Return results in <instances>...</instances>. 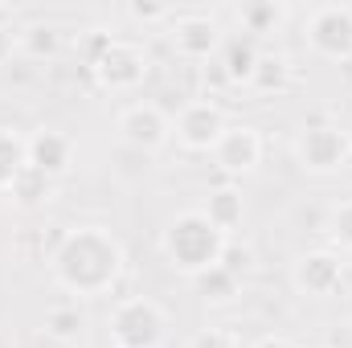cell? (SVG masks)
Wrapping results in <instances>:
<instances>
[{
	"instance_id": "cell-1",
	"label": "cell",
	"mask_w": 352,
	"mask_h": 348,
	"mask_svg": "<svg viewBox=\"0 0 352 348\" xmlns=\"http://www.w3.org/2000/svg\"><path fill=\"white\" fill-rule=\"evenodd\" d=\"M123 246L111 230L102 226H78L58 238L50 250V274L70 299H98L111 295L115 283L123 279Z\"/></svg>"
},
{
	"instance_id": "cell-2",
	"label": "cell",
	"mask_w": 352,
	"mask_h": 348,
	"mask_svg": "<svg viewBox=\"0 0 352 348\" xmlns=\"http://www.w3.org/2000/svg\"><path fill=\"white\" fill-rule=\"evenodd\" d=\"M226 234L205 217V209H180L173 221L164 226L160 234V250L173 270H180L184 279H197L205 274L209 266L221 262V250H226Z\"/></svg>"
},
{
	"instance_id": "cell-3",
	"label": "cell",
	"mask_w": 352,
	"mask_h": 348,
	"mask_svg": "<svg viewBox=\"0 0 352 348\" xmlns=\"http://www.w3.org/2000/svg\"><path fill=\"white\" fill-rule=\"evenodd\" d=\"M107 336H111V348H164L168 312L148 295H123L111 303Z\"/></svg>"
},
{
	"instance_id": "cell-4",
	"label": "cell",
	"mask_w": 352,
	"mask_h": 348,
	"mask_svg": "<svg viewBox=\"0 0 352 348\" xmlns=\"http://www.w3.org/2000/svg\"><path fill=\"white\" fill-rule=\"evenodd\" d=\"M148 70H152V62H148L144 45L127 41V37H102L98 54L90 58L94 83L102 90H111V94H135V90L144 87Z\"/></svg>"
},
{
	"instance_id": "cell-5",
	"label": "cell",
	"mask_w": 352,
	"mask_h": 348,
	"mask_svg": "<svg viewBox=\"0 0 352 348\" xmlns=\"http://www.w3.org/2000/svg\"><path fill=\"white\" fill-rule=\"evenodd\" d=\"M291 152H295V164L303 173H316V176L340 173V168H349V160H352L349 127L328 123V119H311V123L299 127Z\"/></svg>"
},
{
	"instance_id": "cell-6",
	"label": "cell",
	"mask_w": 352,
	"mask_h": 348,
	"mask_svg": "<svg viewBox=\"0 0 352 348\" xmlns=\"http://www.w3.org/2000/svg\"><path fill=\"white\" fill-rule=\"evenodd\" d=\"M115 131H119L123 148H131L140 156H152V152H160L173 140V115L160 102H152V98H135V102H127L119 111Z\"/></svg>"
},
{
	"instance_id": "cell-7",
	"label": "cell",
	"mask_w": 352,
	"mask_h": 348,
	"mask_svg": "<svg viewBox=\"0 0 352 348\" xmlns=\"http://www.w3.org/2000/svg\"><path fill=\"white\" fill-rule=\"evenodd\" d=\"M303 41L324 62H352V4H320L303 21Z\"/></svg>"
},
{
	"instance_id": "cell-8",
	"label": "cell",
	"mask_w": 352,
	"mask_h": 348,
	"mask_svg": "<svg viewBox=\"0 0 352 348\" xmlns=\"http://www.w3.org/2000/svg\"><path fill=\"white\" fill-rule=\"evenodd\" d=\"M226 127H230V119L213 98H188L173 115V140L184 152H205L209 156L217 148V140L226 135Z\"/></svg>"
},
{
	"instance_id": "cell-9",
	"label": "cell",
	"mask_w": 352,
	"mask_h": 348,
	"mask_svg": "<svg viewBox=\"0 0 352 348\" xmlns=\"http://www.w3.org/2000/svg\"><path fill=\"white\" fill-rule=\"evenodd\" d=\"M344 259L336 250H307L291 266V287L307 299H332L344 291Z\"/></svg>"
},
{
	"instance_id": "cell-10",
	"label": "cell",
	"mask_w": 352,
	"mask_h": 348,
	"mask_svg": "<svg viewBox=\"0 0 352 348\" xmlns=\"http://www.w3.org/2000/svg\"><path fill=\"white\" fill-rule=\"evenodd\" d=\"M168 41H173L176 58H184V62H209V58L221 54L226 29L213 17H205V12H184V17L168 21Z\"/></svg>"
},
{
	"instance_id": "cell-11",
	"label": "cell",
	"mask_w": 352,
	"mask_h": 348,
	"mask_svg": "<svg viewBox=\"0 0 352 348\" xmlns=\"http://www.w3.org/2000/svg\"><path fill=\"white\" fill-rule=\"evenodd\" d=\"M209 156H213L217 173L250 176L263 164V135H258V127H250V123H230L226 135L217 140V148H213Z\"/></svg>"
},
{
	"instance_id": "cell-12",
	"label": "cell",
	"mask_w": 352,
	"mask_h": 348,
	"mask_svg": "<svg viewBox=\"0 0 352 348\" xmlns=\"http://www.w3.org/2000/svg\"><path fill=\"white\" fill-rule=\"evenodd\" d=\"M74 156H78L74 140H70L66 131H58V127H37V131L29 135V168L41 173V176H50L54 184L74 168Z\"/></svg>"
},
{
	"instance_id": "cell-13",
	"label": "cell",
	"mask_w": 352,
	"mask_h": 348,
	"mask_svg": "<svg viewBox=\"0 0 352 348\" xmlns=\"http://www.w3.org/2000/svg\"><path fill=\"white\" fill-rule=\"evenodd\" d=\"M238 29H242V37H270V33H278L287 21H291V8L287 4H274V0H254V4H242L238 12Z\"/></svg>"
},
{
	"instance_id": "cell-14",
	"label": "cell",
	"mask_w": 352,
	"mask_h": 348,
	"mask_svg": "<svg viewBox=\"0 0 352 348\" xmlns=\"http://www.w3.org/2000/svg\"><path fill=\"white\" fill-rule=\"evenodd\" d=\"M82 328H87V312L78 307V299H62V303H54V307L45 312V320H41V332H45L50 340H58L62 348L78 345Z\"/></svg>"
},
{
	"instance_id": "cell-15",
	"label": "cell",
	"mask_w": 352,
	"mask_h": 348,
	"mask_svg": "<svg viewBox=\"0 0 352 348\" xmlns=\"http://www.w3.org/2000/svg\"><path fill=\"white\" fill-rule=\"evenodd\" d=\"M25 168H29V135L0 127V197H8V188L21 180Z\"/></svg>"
},
{
	"instance_id": "cell-16",
	"label": "cell",
	"mask_w": 352,
	"mask_h": 348,
	"mask_svg": "<svg viewBox=\"0 0 352 348\" xmlns=\"http://www.w3.org/2000/svg\"><path fill=\"white\" fill-rule=\"evenodd\" d=\"M201 209H205V217H209L226 238H234V230H238L242 217H246V205H242V193H238V188H217V193H209V201H205Z\"/></svg>"
},
{
	"instance_id": "cell-17",
	"label": "cell",
	"mask_w": 352,
	"mask_h": 348,
	"mask_svg": "<svg viewBox=\"0 0 352 348\" xmlns=\"http://www.w3.org/2000/svg\"><path fill=\"white\" fill-rule=\"evenodd\" d=\"M287 87H291V62L283 54H258L246 90L250 94H283Z\"/></svg>"
},
{
	"instance_id": "cell-18",
	"label": "cell",
	"mask_w": 352,
	"mask_h": 348,
	"mask_svg": "<svg viewBox=\"0 0 352 348\" xmlns=\"http://www.w3.org/2000/svg\"><path fill=\"white\" fill-rule=\"evenodd\" d=\"M258 54H263V50H254V41H250V37H226V45H221L226 78H230L234 87H246V83H250V74H254Z\"/></svg>"
},
{
	"instance_id": "cell-19",
	"label": "cell",
	"mask_w": 352,
	"mask_h": 348,
	"mask_svg": "<svg viewBox=\"0 0 352 348\" xmlns=\"http://www.w3.org/2000/svg\"><path fill=\"white\" fill-rule=\"evenodd\" d=\"M188 283L201 291V299H205V303H230V299L242 291V279H238V274H230L221 262H217V266H209L205 274L188 279Z\"/></svg>"
},
{
	"instance_id": "cell-20",
	"label": "cell",
	"mask_w": 352,
	"mask_h": 348,
	"mask_svg": "<svg viewBox=\"0 0 352 348\" xmlns=\"http://www.w3.org/2000/svg\"><path fill=\"white\" fill-rule=\"evenodd\" d=\"M50 197H54V180L41 176V173H33V168H25L21 180L8 188V201H12L16 209H41Z\"/></svg>"
},
{
	"instance_id": "cell-21",
	"label": "cell",
	"mask_w": 352,
	"mask_h": 348,
	"mask_svg": "<svg viewBox=\"0 0 352 348\" xmlns=\"http://www.w3.org/2000/svg\"><path fill=\"white\" fill-rule=\"evenodd\" d=\"M324 234L332 238V246H336L340 254H352V197H344V201H336V205L328 209Z\"/></svg>"
},
{
	"instance_id": "cell-22",
	"label": "cell",
	"mask_w": 352,
	"mask_h": 348,
	"mask_svg": "<svg viewBox=\"0 0 352 348\" xmlns=\"http://www.w3.org/2000/svg\"><path fill=\"white\" fill-rule=\"evenodd\" d=\"M21 50L33 54V58L54 54L58 50V29L54 25H29V29H21Z\"/></svg>"
},
{
	"instance_id": "cell-23",
	"label": "cell",
	"mask_w": 352,
	"mask_h": 348,
	"mask_svg": "<svg viewBox=\"0 0 352 348\" xmlns=\"http://www.w3.org/2000/svg\"><path fill=\"white\" fill-rule=\"evenodd\" d=\"M221 266H226L230 274H238V279H246V274L254 270V250H250L246 242H238V238H230V242H226V250H221Z\"/></svg>"
},
{
	"instance_id": "cell-24",
	"label": "cell",
	"mask_w": 352,
	"mask_h": 348,
	"mask_svg": "<svg viewBox=\"0 0 352 348\" xmlns=\"http://www.w3.org/2000/svg\"><path fill=\"white\" fill-rule=\"evenodd\" d=\"M184 348H242V340H238V332H230V328H217V324H209V328L192 332Z\"/></svg>"
},
{
	"instance_id": "cell-25",
	"label": "cell",
	"mask_w": 352,
	"mask_h": 348,
	"mask_svg": "<svg viewBox=\"0 0 352 348\" xmlns=\"http://www.w3.org/2000/svg\"><path fill=\"white\" fill-rule=\"evenodd\" d=\"M16 54H21V29H12L4 21V8H0V66H8Z\"/></svg>"
},
{
	"instance_id": "cell-26",
	"label": "cell",
	"mask_w": 352,
	"mask_h": 348,
	"mask_svg": "<svg viewBox=\"0 0 352 348\" xmlns=\"http://www.w3.org/2000/svg\"><path fill=\"white\" fill-rule=\"evenodd\" d=\"M135 21H144V25H160V21H173V8L168 4H131L127 8Z\"/></svg>"
},
{
	"instance_id": "cell-27",
	"label": "cell",
	"mask_w": 352,
	"mask_h": 348,
	"mask_svg": "<svg viewBox=\"0 0 352 348\" xmlns=\"http://www.w3.org/2000/svg\"><path fill=\"white\" fill-rule=\"evenodd\" d=\"M250 348H295L287 336H263V340H254Z\"/></svg>"
},
{
	"instance_id": "cell-28",
	"label": "cell",
	"mask_w": 352,
	"mask_h": 348,
	"mask_svg": "<svg viewBox=\"0 0 352 348\" xmlns=\"http://www.w3.org/2000/svg\"><path fill=\"white\" fill-rule=\"evenodd\" d=\"M340 307H344V316L352 320V279L344 283V291H340Z\"/></svg>"
},
{
	"instance_id": "cell-29",
	"label": "cell",
	"mask_w": 352,
	"mask_h": 348,
	"mask_svg": "<svg viewBox=\"0 0 352 348\" xmlns=\"http://www.w3.org/2000/svg\"><path fill=\"white\" fill-rule=\"evenodd\" d=\"M349 148H352V127H349Z\"/></svg>"
},
{
	"instance_id": "cell-30",
	"label": "cell",
	"mask_w": 352,
	"mask_h": 348,
	"mask_svg": "<svg viewBox=\"0 0 352 348\" xmlns=\"http://www.w3.org/2000/svg\"><path fill=\"white\" fill-rule=\"evenodd\" d=\"M307 348H328V345H307Z\"/></svg>"
}]
</instances>
